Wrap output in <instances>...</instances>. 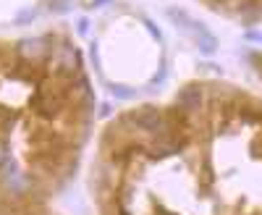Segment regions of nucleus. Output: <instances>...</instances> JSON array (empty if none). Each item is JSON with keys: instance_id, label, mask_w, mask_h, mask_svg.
<instances>
[{"instance_id": "obj_1", "label": "nucleus", "mask_w": 262, "mask_h": 215, "mask_svg": "<svg viewBox=\"0 0 262 215\" xmlns=\"http://www.w3.org/2000/svg\"><path fill=\"white\" fill-rule=\"evenodd\" d=\"M34 16H37V13H34L32 8H29V11H24V13L18 16V24H24V21H34Z\"/></svg>"}, {"instance_id": "obj_2", "label": "nucleus", "mask_w": 262, "mask_h": 215, "mask_svg": "<svg viewBox=\"0 0 262 215\" xmlns=\"http://www.w3.org/2000/svg\"><path fill=\"white\" fill-rule=\"evenodd\" d=\"M86 27H90V24H86V18H81V21H79V32L84 34V32H86Z\"/></svg>"}, {"instance_id": "obj_3", "label": "nucleus", "mask_w": 262, "mask_h": 215, "mask_svg": "<svg viewBox=\"0 0 262 215\" xmlns=\"http://www.w3.org/2000/svg\"><path fill=\"white\" fill-rule=\"evenodd\" d=\"M102 3H107V0H92V8H100Z\"/></svg>"}]
</instances>
